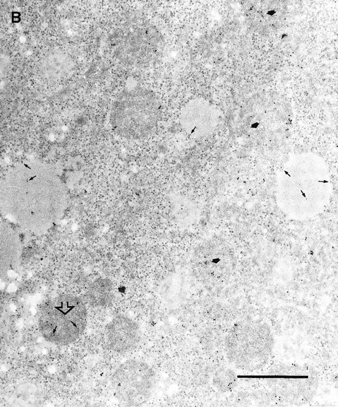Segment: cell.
<instances>
[{
	"mask_svg": "<svg viewBox=\"0 0 338 407\" xmlns=\"http://www.w3.org/2000/svg\"><path fill=\"white\" fill-rule=\"evenodd\" d=\"M188 204V202L186 199L176 196L174 198V201H172L174 216L177 220L182 223H188L195 218L192 204L186 209Z\"/></svg>",
	"mask_w": 338,
	"mask_h": 407,
	"instance_id": "obj_11",
	"label": "cell"
},
{
	"mask_svg": "<svg viewBox=\"0 0 338 407\" xmlns=\"http://www.w3.org/2000/svg\"><path fill=\"white\" fill-rule=\"evenodd\" d=\"M123 34L118 44L119 57L130 63H135L143 57H148L152 50L153 43L156 42V40L152 39V33L145 28H135Z\"/></svg>",
	"mask_w": 338,
	"mask_h": 407,
	"instance_id": "obj_8",
	"label": "cell"
},
{
	"mask_svg": "<svg viewBox=\"0 0 338 407\" xmlns=\"http://www.w3.org/2000/svg\"><path fill=\"white\" fill-rule=\"evenodd\" d=\"M73 68L71 59L64 53L54 51L44 57L40 71L44 79L59 82L66 78Z\"/></svg>",
	"mask_w": 338,
	"mask_h": 407,
	"instance_id": "obj_9",
	"label": "cell"
},
{
	"mask_svg": "<svg viewBox=\"0 0 338 407\" xmlns=\"http://www.w3.org/2000/svg\"><path fill=\"white\" fill-rule=\"evenodd\" d=\"M156 94L140 85L126 88L116 97L110 112L113 131L128 139L147 138L155 131L161 117Z\"/></svg>",
	"mask_w": 338,
	"mask_h": 407,
	"instance_id": "obj_2",
	"label": "cell"
},
{
	"mask_svg": "<svg viewBox=\"0 0 338 407\" xmlns=\"http://www.w3.org/2000/svg\"><path fill=\"white\" fill-rule=\"evenodd\" d=\"M218 114L215 107L207 100L195 98L187 102L180 112V123L191 136L201 138L210 134L215 129Z\"/></svg>",
	"mask_w": 338,
	"mask_h": 407,
	"instance_id": "obj_5",
	"label": "cell"
},
{
	"mask_svg": "<svg viewBox=\"0 0 338 407\" xmlns=\"http://www.w3.org/2000/svg\"><path fill=\"white\" fill-rule=\"evenodd\" d=\"M87 309L83 300L70 294H61L42 307L39 329L49 343L66 346L74 342L87 324Z\"/></svg>",
	"mask_w": 338,
	"mask_h": 407,
	"instance_id": "obj_3",
	"label": "cell"
},
{
	"mask_svg": "<svg viewBox=\"0 0 338 407\" xmlns=\"http://www.w3.org/2000/svg\"><path fill=\"white\" fill-rule=\"evenodd\" d=\"M104 339L110 350L119 353H128L140 341V326L131 318L117 314L106 325Z\"/></svg>",
	"mask_w": 338,
	"mask_h": 407,
	"instance_id": "obj_6",
	"label": "cell"
},
{
	"mask_svg": "<svg viewBox=\"0 0 338 407\" xmlns=\"http://www.w3.org/2000/svg\"><path fill=\"white\" fill-rule=\"evenodd\" d=\"M157 377L146 362L129 359L122 362L112 374L111 382L115 396L129 406L147 402L153 394Z\"/></svg>",
	"mask_w": 338,
	"mask_h": 407,
	"instance_id": "obj_4",
	"label": "cell"
},
{
	"mask_svg": "<svg viewBox=\"0 0 338 407\" xmlns=\"http://www.w3.org/2000/svg\"><path fill=\"white\" fill-rule=\"evenodd\" d=\"M67 203L59 170L51 164L22 162L9 170L1 181L2 215L30 232H47L61 219Z\"/></svg>",
	"mask_w": 338,
	"mask_h": 407,
	"instance_id": "obj_1",
	"label": "cell"
},
{
	"mask_svg": "<svg viewBox=\"0 0 338 407\" xmlns=\"http://www.w3.org/2000/svg\"><path fill=\"white\" fill-rule=\"evenodd\" d=\"M114 297V286L107 278H98L87 288L86 299L94 307H107Z\"/></svg>",
	"mask_w": 338,
	"mask_h": 407,
	"instance_id": "obj_10",
	"label": "cell"
},
{
	"mask_svg": "<svg viewBox=\"0 0 338 407\" xmlns=\"http://www.w3.org/2000/svg\"><path fill=\"white\" fill-rule=\"evenodd\" d=\"M22 243L18 233L6 223L0 226V271L2 279L18 270L22 254Z\"/></svg>",
	"mask_w": 338,
	"mask_h": 407,
	"instance_id": "obj_7",
	"label": "cell"
}]
</instances>
